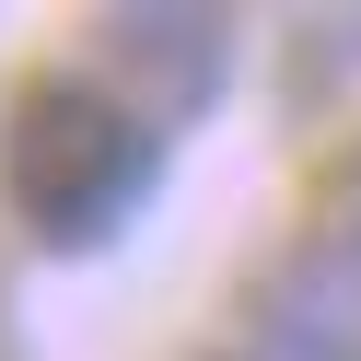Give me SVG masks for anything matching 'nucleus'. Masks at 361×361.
<instances>
[{
  "mask_svg": "<svg viewBox=\"0 0 361 361\" xmlns=\"http://www.w3.org/2000/svg\"><path fill=\"white\" fill-rule=\"evenodd\" d=\"M164 187V117L140 94H117L105 71H24L0 94V198L47 257H82V245L128 233Z\"/></svg>",
  "mask_w": 361,
  "mask_h": 361,
  "instance_id": "1",
  "label": "nucleus"
},
{
  "mask_svg": "<svg viewBox=\"0 0 361 361\" xmlns=\"http://www.w3.org/2000/svg\"><path fill=\"white\" fill-rule=\"evenodd\" d=\"M257 361H361V221H314L245 280Z\"/></svg>",
  "mask_w": 361,
  "mask_h": 361,
  "instance_id": "2",
  "label": "nucleus"
},
{
  "mask_svg": "<svg viewBox=\"0 0 361 361\" xmlns=\"http://www.w3.org/2000/svg\"><path fill=\"white\" fill-rule=\"evenodd\" d=\"M198 361H257V350H198Z\"/></svg>",
  "mask_w": 361,
  "mask_h": 361,
  "instance_id": "3",
  "label": "nucleus"
}]
</instances>
